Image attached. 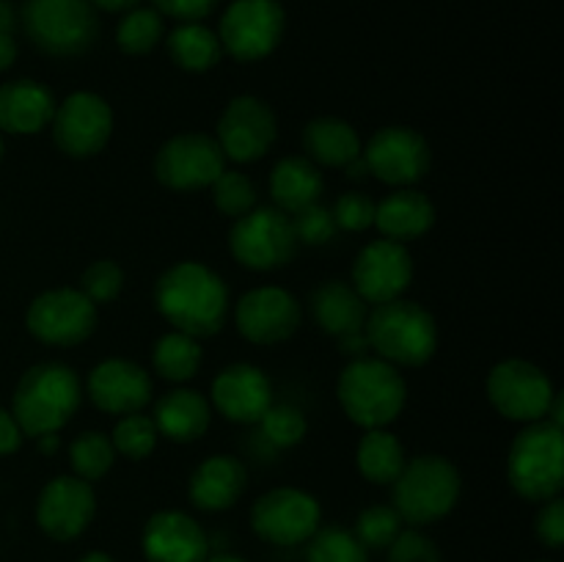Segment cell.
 Segmentation results:
<instances>
[{"mask_svg": "<svg viewBox=\"0 0 564 562\" xmlns=\"http://www.w3.org/2000/svg\"><path fill=\"white\" fill-rule=\"evenodd\" d=\"M154 306L174 331L209 339L229 323L231 292L218 270L198 259H182L154 281Z\"/></svg>", "mask_w": 564, "mask_h": 562, "instance_id": "1", "label": "cell"}, {"mask_svg": "<svg viewBox=\"0 0 564 562\" xmlns=\"http://www.w3.org/2000/svg\"><path fill=\"white\" fill-rule=\"evenodd\" d=\"M83 406V380L69 364L39 361L20 375L11 408L25 439L61 433Z\"/></svg>", "mask_w": 564, "mask_h": 562, "instance_id": "2", "label": "cell"}, {"mask_svg": "<svg viewBox=\"0 0 564 562\" xmlns=\"http://www.w3.org/2000/svg\"><path fill=\"white\" fill-rule=\"evenodd\" d=\"M336 400L356 428H391L408 406V380L378 356L350 358L336 378Z\"/></svg>", "mask_w": 564, "mask_h": 562, "instance_id": "3", "label": "cell"}, {"mask_svg": "<svg viewBox=\"0 0 564 562\" xmlns=\"http://www.w3.org/2000/svg\"><path fill=\"white\" fill-rule=\"evenodd\" d=\"M364 334L372 356L394 364L397 369H419L438 353V320L430 309L408 298L369 309Z\"/></svg>", "mask_w": 564, "mask_h": 562, "instance_id": "4", "label": "cell"}, {"mask_svg": "<svg viewBox=\"0 0 564 562\" xmlns=\"http://www.w3.org/2000/svg\"><path fill=\"white\" fill-rule=\"evenodd\" d=\"M463 494V474L438 452L408 457L400 477L391 483V505L408 527H430L449 516Z\"/></svg>", "mask_w": 564, "mask_h": 562, "instance_id": "5", "label": "cell"}, {"mask_svg": "<svg viewBox=\"0 0 564 562\" xmlns=\"http://www.w3.org/2000/svg\"><path fill=\"white\" fill-rule=\"evenodd\" d=\"M507 483L532 505L562 496L564 430L551 422L523 424L507 452Z\"/></svg>", "mask_w": 564, "mask_h": 562, "instance_id": "6", "label": "cell"}, {"mask_svg": "<svg viewBox=\"0 0 564 562\" xmlns=\"http://www.w3.org/2000/svg\"><path fill=\"white\" fill-rule=\"evenodd\" d=\"M22 31L36 50L53 58H77L97 42V9L88 0H25Z\"/></svg>", "mask_w": 564, "mask_h": 562, "instance_id": "7", "label": "cell"}, {"mask_svg": "<svg viewBox=\"0 0 564 562\" xmlns=\"http://www.w3.org/2000/svg\"><path fill=\"white\" fill-rule=\"evenodd\" d=\"M485 395L501 419L523 428L549 417L556 389L549 372L529 358H505L490 367Z\"/></svg>", "mask_w": 564, "mask_h": 562, "instance_id": "8", "label": "cell"}, {"mask_svg": "<svg viewBox=\"0 0 564 562\" xmlns=\"http://www.w3.org/2000/svg\"><path fill=\"white\" fill-rule=\"evenodd\" d=\"M297 242L292 218L275 207H253L242 218L231 220L229 253L237 264L253 273L286 268L295 259Z\"/></svg>", "mask_w": 564, "mask_h": 562, "instance_id": "9", "label": "cell"}, {"mask_svg": "<svg viewBox=\"0 0 564 562\" xmlns=\"http://www.w3.org/2000/svg\"><path fill=\"white\" fill-rule=\"evenodd\" d=\"M286 31V11L279 0H231L218 22L224 55L257 64L279 50Z\"/></svg>", "mask_w": 564, "mask_h": 562, "instance_id": "10", "label": "cell"}, {"mask_svg": "<svg viewBox=\"0 0 564 562\" xmlns=\"http://www.w3.org/2000/svg\"><path fill=\"white\" fill-rule=\"evenodd\" d=\"M116 116L108 99L97 91H72L55 105L50 138L66 158L88 160L105 152L113 138Z\"/></svg>", "mask_w": 564, "mask_h": 562, "instance_id": "11", "label": "cell"}, {"mask_svg": "<svg viewBox=\"0 0 564 562\" xmlns=\"http://www.w3.org/2000/svg\"><path fill=\"white\" fill-rule=\"evenodd\" d=\"M99 309L77 287H53L28 303L25 328L47 347H77L97 331Z\"/></svg>", "mask_w": 564, "mask_h": 562, "instance_id": "12", "label": "cell"}, {"mask_svg": "<svg viewBox=\"0 0 564 562\" xmlns=\"http://www.w3.org/2000/svg\"><path fill=\"white\" fill-rule=\"evenodd\" d=\"M251 529L259 540L281 549L303 545L323 527V507L317 496L295 485H279L251 505Z\"/></svg>", "mask_w": 564, "mask_h": 562, "instance_id": "13", "label": "cell"}, {"mask_svg": "<svg viewBox=\"0 0 564 562\" xmlns=\"http://www.w3.org/2000/svg\"><path fill=\"white\" fill-rule=\"evenodd\" d=\"M229 169L218 141L209 132H180L160 143L154 154V176L165 191L198 193Z\"/></svg>", "mask_w": 564, "mask_h": 562, "instance_id": "14", "label": "cell"}, {"mask_svg": "<svg viewBox=\"0 0 564 562\" xmlns=\"http://www.w3.org/2000/svg\"><path fill=\"white\" fill-rule=\"evenodd\" d=\"M215 141L226 163H257L279 141V116L257 94H237L220 114Z\"/></svg>", "mask_w": 564, "mask_h": 562, "instance_id": "15", "label": "cell"}, {"mask_svg": "<svg viewBox=\"0 0 564 562\" xmlns=\"http://www.w3.org/2000/svg\"><path fill=\"white\" fill-rule=\"evenodd\" d=\"M369 176L394 187H416L433 169V149L419 130L389 125L372 132L361 152Z\"/></svg>", "mask_w": 564, "mask_h": 562, "instance_id": "16", "label": "cell"}, {"mask_svg": "<svg viewBox=\"0 0 564 562\" xmlns=\"http://www.w3.org/2000/svg\"><path fill=\"white\" fill-rule=\"evenodd\" d=\"M416 264H413L408 246L386 237H375L352 259L350 284L369 306L405 298L408 287L413 284Z\"/></svg>", "mask_w": 564, "mask_h": 562, "instance_id": "17", "label": "cell"}, {"mask_svg": "<svg viewBox=\"0 0 564 562\" xmlns=\"http://www.w3.org/2000/svg\"><path fill=\"white\" fill-rule=\"evenodd\" d=\"M303 309L290 290L279 284H262L248 290L235 303V325L251 345L273 347L297 334Z\"/></svg>", "mask_w": 564, "mask_h": 562, "instance_id": "18", "label": "cell"}, {"mask_svg": "<svg viewBox=\"0 0 564 562\" xmlns=\"http://www.w3.org/2000/svg\"><path fill=\"white\" fill-rule=\"evenodd\" d=\"M97 516L94 485L75 474H58L36 496V523L50 540L72 543Z\"/></svg>", "mask_w": 564, "mask_h": 562, "instance_id": "19", "label": "cell"}, {"mask_svg": "<svg viewBox=\"0 0 564 562\" xmlns=\"http://www.w3.org/2000/svg\"><path fill=\"white\" fill-rule=\"evenodd\" d=\"M83 395H88L97 411L119 419L127 413L147 411L154 397V383L143 364L132 361V358L110 356L94 364L86 383H83Z\"/></svg>", "mask_w": 564, "mask_h": 562, "instance_id": "20", "label": "cell"}, {"mask_svg": "<svg viewBox=\"0 0 564 562\" xmlns=\"http://www.w3.org/2000/svg\"><path fill=\"white\" fill-rule=\"evenodd\" d=\"M275 402L273 380L251 361L226 364L213 378L209 406L215 413L235 424H257Z\"/></svg>", "mask_w": 564, "mask_h": 562, "instance_id": "21", "label": "cell"}, {"mask_svg": "<svg viewBox=\"0 0 564 562\" xmlns=\"http://www.w3.org/2000/svg\"><path fill=\"white\" fill-rule=\"evenodd\" d=\"M147 562H207L209 534L185 510H158L147 518L141 532Z\"/></svg>", "mask_w": 564, "mask_h": 562, "instance_id": "22", "label": "cell"}, {"mask_svg": "<svg viewBox=\"0 0 564 562\" xmlns=\"http://www.w3.org/2000/svg\"><path fill=\"white\" fill-rule=\"evenodd\" d=\"M248 488V468L240 457L209 455L198 463L187 479V499L202 512H224L242 499Z\"/></svg>", "mask_w": 564, "mask_h": 562, "instance_id": "23", "label": "cell"}, {"mask_svg": "<svg viewBox=\"0 0 564 562\" xmlns=\"http://www.w3.org/2000/svg\"><path fill=\"white\" fill-rule=\"evenodd\" d=\"M55 94L44 83L17 77L0 86V132L3 136H39L50 130L55 114Z\"/></svg>", "mask_w": 564, "mask_h": 562, "instance_id": "24", "label": "cell"}, {"mask_svg": "<svg viewBox=\"0 0 564 562\" xmlns=\"http://www.w3.org/2000/svg\"><path fill=\"white\" fill-rule=\"evenodd\" d=\"M435 218L438 209L433 198L419 187H394L375 207V229L380 231V237L402 246L422 240L435 226Z\"/></svg>", "mask_w": 564, "mask_h": 562, "instance_id": "25", "label": "cell"}, {"mask_svg": "<svg viewBox=\"0 0 564 562\" xmlns=\"http://www.w3.org/2000/svg\"><path fill=\"white\" fill-rule=\"evenodd\" d=\"M152 419L160 439H169L174 444H193L207 435L213 424V406L202 391L191 386H174L158 397Z\"/></svg>", "mask_w": 564, "mask_h": 562, "instance_id": "26", "label": "cell"}, {"mask_svg": "<svg viewBox=\"0 0 564 562\" xmlns=\"http://www.w3.org/2000/svg\"><path fill=\"white\" fill-rule=\"evenodd\" d=\"M303 154L317 169L345 171L356 158H361L364 141L356 127L341 116H314L301 136Z\"/></svg>", "mask_w": 564, "mask_h": 562, "instance_id": "27", "label": "cell"}, {"mask_svg": "<svg viewBox=\"0 0 564 562\" xmlns=\"http://www.w3.org/2000/svg\"><path fill=\"white\" fill-rule=\"evenodd\" d=\"M312 317L323 334L341 339V336L361 334L367 325L369 303L352 290L350 281L328 279L312 292Z\"/></svg>", "mask_w": 564, "mask_h": 562, "instance_id": "28", "label": "cell"}, {"mask_svg": "<svg viewBox=\"0 0 564 562\" xmlns=\"http://www.w3.org/2000/svg\"><path fill=\"white\" fill-rule=\"evenodd\" d=\"M268 191L275 209H281L286 215H295L323 198V169H317L306 154H286V158H281L270 169Z\"/></svg>", "mask_w": 564, "mask_h": 562, "instance_id": "29", "label": "cell"}, {"mask_svg": "<svg viewBox=\"0 0 564 562\" xmlns=\"http://www.w3.org/2000/svg\"><path fill=\"white\" fill-rule=\"evenodd\" d=\"M408 463L405 444L389 428L364 430L356 446V468L369 485H391Z\"/></svg>", "mask_w": 564, "mask_h": 562, "instance_id": "30", "label": "cell"}, {"mask_svg": "<svg viewBox=\"0 0 564 562\" xmlns=\"http://www.w3.org/2000/svg\"><path fill=\"white\" fill-rule=\"evenodd\" d=\"M163 42L174 66H180L182 72H193V75L215 69L224 58L218 33L204 22H180Z\"/></svg>", "mask_w": 564, "mask_h": 562, "instance_id": "31", "label": "cell"}, {"mask_svg": "<svg viewBox=\"0 0 564 562\" xmlns=\"http://www.w3.org/2000/svg\"><path fill=\"white\" fill-rule=\"evenodd\" d=\"M204 364L202 339L182 331H165L152 347V369L160 380L174 386H185L198 375Z\"/></svg>", "mask_w": 564, "mask_h": 562, "instance_id": "32", "label": "cell"}, {"mask_svg": "<svg viewBox=\"0 0 564 562\" xmlns=\"http://www.w3.org/2000/svg\"><path fill=\"white\" fill-rule=\"evenodd\" d=\"M165 39V17L154 6L124 11L116 25V47L124 55H149Z\"/></svg>", "mask_w": 564, "mask_h": 562, "instance_id": "33", "label": "cell"}, {"mask_svg": "<svg viewBox=\"0 0 564 562\" xmlns=\"http://www.w3.org/2000/svg\"><path fill=\"white\" fill-rule=\"evenodd\" d=\"M113 441L102 430H83L69 441V466L72 474L86 483H99L116 466Z\"/></svg>", "mask_w": 564, "mask_h": 562, "instance_id": "34", "label": "cell"}, {"mask_svg": "<svg viewBox=\"0 0 564 562\" xmlns=\"http://www.w3.org/2000/svg\"><path fill=\"white\" fill-rule=\"evenodd\" d=\"M110 441H113L116 455L127 457V461L132 463H141L154 455L160 433L158 428H154L152 413L138 411V413H127V417L116 419Z\"/></svg>", "mask_w": 564, "mask_h": 562, "instance_id": "35", "label": "cell"}, {"mask_svg": "<svg viewBox=\"0 0 564 562\" xmlns=\"http://www.w3.org/2000/svg\"><path fill=\"white\" fill-rule=\"evenodd\" d=\"M306 562H369V551L358 543L352 529L328 523L306 540Z\"/></svg>", "mask_w": 564, "mask_h": 562, "instance_id": "36", "label": "cell"}, {"mask_svg": "<svg viewBox=\"0 0 564 562\" xmlns=\"http://www.w3.org/2000/svg\"><path fill=\"white\" fill-rule=\"evenodd\" d=\"M209 191H213L215 209L229 220L242 218V215L251 213V209L259 204L257 182H253L246 171L226 169L224 174L213 182Z\"/></svg>", "mask_w": 564, "mask_h": 562, "instance_id": "37", "label": "cell"}, {"mask_svg": "<svg viewBox=\"0 0 564 562\" xmlns=\"http://www.w3.org/2000/svg\"><path fill=\"white\" fill-rule=\"evenodd\" d=\"M402 529H405V521L394 510V505L364 507L352 523V534L367 551H386Z\"/></svg>", "mask_w": 564, "mask_h": 562, "instance_id": "38", "label": "cell"}, {"mask_svg": "<svg viewBox=\"0 0 564 562\" xmlns=\"http://www.w3.org/2000/svg\"><path fill=\"white\" fill-rule=\"evenodd\" d=\"M257 424L262 430V439L275 450H292L308 433L306 413L301 408L290 406V402H273Z\"/></svg>", "mask_w": 564, "mask_h": 562, "instance_id": "39", "label": "cell"}, {"mask_svg": "<svg viewBox=\"0 0 564 562\" xmlns=\"http://www.w3.org/2000/svg\"><path fill=\"white\" fill-rule=\"evenodd\" d=\"M124 268H121L116 259H94V262L83 270L77 290L99 309L113 303L116 298L124 292Z\"/></svg>", "mask_w": 564, "mask_h": 562, "instance_id": "40", "label": "cell"}, {"mask_svg": "<svg viewBox=\"0 0 564 562\" xmlns=\"http://www.w3.org/2000/svg\"><path fill=\"white\" fill-rule=\"evenodd\" d=\"M375 207H378V202H375L369 193L347 191L336 198L334 207H330V213H334L336 229L361 235V231L372 229L375 226Z\"/></svg>", "mask_w": 564, "mask_h": 562, "instance_id": "41", "label": "cell"}, {"mask_svg": "<svg viewBox=\"0 0 564 562\" xmlns=\"http://www.w3.org/2000/svg\"><path fill=\"white\" fill-rule=\"evenodd\" d=\"M292 218V229H295V237L301 246H328L330 240L336 237V220H334V213H330V207H325V204H312V207L301 209V213L290 215Z\"/></svg>", "mask_w": 564, "mask_h": 562, "instance_id": "42", "label": "cell"}, {"mask_svg": "<svg viewBox=\"0 0 564 562\" xmlns=\"http://www.w3.org/2000/svg\"><path fill=\"white\" fill-rule=\"evenodd\" d=\"M386 551V562H444L438 543L416 527L402 529Z\"/></svg>", "mask_w": 564, "mask_h": 562, "instance_id": "43", "label": "cell"}, {"mask_svg": "<svg viewBox=\"0 0 564 562\" xmlns=\"http://www.w3.org/2000/svg\"><path fill=\"white\" fill-rule=\"evenodd\" d=\"M534 534L540 543L551 551H560L564 545V499H549L540 505L538 516H534Z\"/></svg>", "mask_w": 564, "mask_h": 562, "instance_id": "44", "label": "cell"}, {"mask_svg": "<svg viewBox=\"0 0 564 562\" xmlns=\"http://www.w3.org/2000/svg\"><path fill=\"white\" fill-rule=\"evenodd\" d=\"M220 0H152L154 9L176 22H204L215 11Z\"/></svg>", "mask_w": 564, "mask_h": 562, "instance_id": "45", "label": "cell"}, {"mask_svg": "<svg viewBox=\"0 0 564 562\" xmlns=\"http://www.w3.org/2000/svg\"><path fill=\"white\" fill-rule=\"evenodd\" d=\"M22 441H25V433L17 424L14 413L9 408H0V457H9L14 452H20Z\"/></svg>", "mask_w": 564, "mask_h": 562, "instance_id": "46", "label": "cell"}, {"mask_svg": "<svg viewBox=\"0 0 564 562\" xmlns=\"http://www.w3.org/2000/svg\"><path fill=\"white\" fill-rule=\"evenodd\" d=\"M17 53H20V47H17L14 31H0V72L14 66Z\"/></svg>", "mask_w": 564, "mask_h": 562, "instance_id": "47", "label": "cell"}, {"mask_svg": "<svg viewBox=\"0 0 564 562\" xmlns=\"http://www.w3.org/2000/svg\"><path fill=\"white\" fill-rule=\"evenodd\" d=\"M97 11H105V14H124V11L141 6V0H88Z\"/></svg>", "mask_w": 564, "mask_h": 562, "instance_id": "48", "label": "cell"}, {"mask_svg": "<svg viewBox=\"0 0 564 562\" xmlns=\"http://www.w3.org/2000/svg\"><path fill=\"white\" fill-rule=\"evenodd\" d=\"M36 446L42 455H55L61 450V435L58 433H47V435H39Z\"/></svg>", "mask_w": 564, "mask_h": 562, "instance_id": "49", "label": "cell"}, {"mask_svg": "<svg viewBox=\"0 0 564 562\" xmlns=\"http://www.w3.org/2000/svg\"><path fill=\"white\" fill-rule=\"evenodd\" d=\"M17 14L9 0H0V31H14Z\"/></svg>", "mask_w": 564, "mask_h": 562, "instance_id": "50", "label": "cell"}, {"mask_svg": "<svg viewBox=\"0 0 564 562\" xmlns=\"http://www.w3.org/2000/svg\"><path fill=\"white\" fill-rule=\"evenodd\" d=\"M345 174L350 176V180H356V182H358V180H367L369 169H367V163H364V158L352 160V163L345 169Z\"/></svg>", "mask_w": 564, "mask_h": 562, "instance_id": "51", "label": "cell"}, {"mask_svg": "<svg viewBox=\"0 0 564 562\" xmlns=\"http://www.w3.org/2000/svg\"><path fill=\"white\" fill-rule=\"evenodd\" d=\"M77 562H116V560L108 554V551H88V554H83Z\"/></svg>", "mask_w": 564, "mask_h": 562, "instance_id": "52", "label": "cell"}, {"mask_svg": "<svg viewBox=\"0 0 564 562\" xmlns=\"http://www.w3.org/2000/svg\"><path fill=\"white\" fill-rule=\"evenodd\" d=\"M207 562H248V560L240 554H209Z\"/></svg>", "mask_w": 564, "mask_h": 562, "instance_id": "53", "label": "cell"}, {"mask_svg": "<svg viewBox=\"0 0 564 562\" xmlns=\"http://www.w3.org/2000/svg\"><path fill=\"white\" fill-rule=\"evenodd\" d=\"M3 154H6V138L3 132H0V163H3Z\"/></svg>", "mask_w": 564, "mask_h": 562, "instance_id": "54", "label": "cell"}, {"mask_svg": "<svg viewBox=\"0 0 564 562\" xmlns=\"http://www.w3.org/2000/svg\"><path fill=\"white\" fill-rule=\"evenodd\" d=\"M540 562H549V560H540Z\"/></svg>", "mask_w": 564, "mask_h": 562, "instance_id": "55", "label": "cell"}]
</instances>
